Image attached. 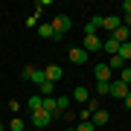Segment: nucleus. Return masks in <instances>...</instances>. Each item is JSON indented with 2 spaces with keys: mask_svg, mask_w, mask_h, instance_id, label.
<instances>
[{
  "mask_svg": "<svg viewBox=\"0 0 131 131\" xmlns=\"http://www.w3.org/2000/svg\"><path fill=\"white\" fill-rule=\"evenodd\" d=\"M24 79L35 82V84H44V82H47V76H44L41 67H35V64H24Z\"/></svg>",
  "mask_w": 131,
  "mask_h": 131,
  "instance_id": "f257e3e1",
  "label": "nucleus"
},
{
  "mask_svg": "<svg viewBox=\"0 0 131 131\" xmlns=\"http://www.w3.org/2000/svg\"><path fill=\"white\" fill-rule=\"evenodd\" d=\"M70 26H73V20L67 18V15H56V18H52V29H56L58 38L64 35V32H70Z\"/></svg>",
  "mask_w": 131,
  "mask_h": 131,
  "instance_id": "f03ea898",
  "label": "nucleus"
},
{
  "mask_svg": "<svg viewBox=\"0 0 131 131\" xmlns=\"http://www.w3.org/2000/svg\"><path fill=\"white\" fill-rule=\"evenodd\" d=\"M128 90H131V88H128V84H122L119 79H114L111 84H108V96H114V99H125Z\"/></svg>",
  "mask_w": 131,
  "mask_h": 131,
  "instance_id": "7ed1b4c3",
  "label": "nucleus"
},
{
  "mask_svg": "<svg viewBox=\"0 0 131 131\" xmlns=\"http://www.w3.org/2000/svg\"><path fill=\"white\" fill-rule=\"evenodd\" d=\"M29 117H32V125H35V128H47L50 122H52V117L44 111V108H41V111H35V114H29Z\"/></svg>",
  "mask_w": 131,
  "mask_h": 131,
  "instance_id": "20e7f679",
  "label": "nucleus"
},
{
  "mask_svg": "<svg viewBox=\"0 0 131 131\" xmlns=\"http://www.w3.org/2000/svg\"><path fill=\"white\" fill-rule=\"evenodd\" d=\"M93 76H96V82H114V73H111L108 64H96L93 67Z\"/></svg>",
  "mask_w": 131,
  "mask_h": 131,
  "instance_id": "39448f33",
  "label": "nucleus"
},
{
  "mask_svg": "<svg viewBox=\"0 0 131 131\" xmlns=\"http://www.w3.org/2000/svg\"><path fill=\"white\" fill-rule=\"evenodd\" d=\"M102 50V41H99V35H84V52H99Z\"/></svg>",
  "mask_w": 131,
  "mask_h": 131,
  "instance_id": "423d86ee",
  "label": "nucleus"
},
{
  "mask_svg": "<svg viewBox=\"0 0 131 131\" xmlns=\"http://www.w3.org/2000/svg\"><path fill=\"white\" fill-rule=\"evenodd\" d=\"M119 26H122L119 15H105L102 18V29H108V32H114V29H119Z\"/></svg>",
  "mask_w": 131,
  "mask_h": 131,
  "instance_id": "0eeeda50",
  "label": "nucleus"
},
{
  "mask_svg": "<svg viewBox=\"0 0 131 131\" xmlns=\"http://www.w3.org/2000/svg\"><path fill=\"white\" fill-rule=\"evenodd\" d=\"M102 18L105 15H93V18L88 20V26H84V35H96L99 29H102Z\"/></svg>",
  "mask_w": 131,
  "mask_h": 131,
  "instance_id": "6e6552de",
  "label": "nucleus"
},
{
  "mask_svg": "<svg viewBox=\"0 0 131 131\" xmlns=\"http://www.w3.org/2000/svg\"><path fill=\"white\" fill-rule=\"evenodd\" d=\"M44 76H47V82H52V84H56V82L61 79V76H64V70H61L58 64H50L47 70H44Z\"/></svg>",
  "mask_w": 131,
  "mask_h": 131,
  "instance_id": "1a4fd4ad",
  "label": "nucleus"
},
{
  "mask_svg": "<svg viewBox=\"0 0 131 131\" xmlns=\"http://www.w3.org/2000/svg\"><path fill=\"white\" fill-rule=\"evenodd\" d=\"M26 108H29V114H35V111H41V108H44V96H41V93H35V96H29V99H26Z\"/></svg>",
  "mask_w": 131,
  "mask_h": 131,
  "instance_id": "9d476101",
  "label": "nucleus"
},
{
  "mask_svg": "<svg viewBox=\"0 0 131 131\" xmlns=\"http://www.w3.org/2000/svg\"><path fill=\"white\" fill-rule=\"evenodd\" d=\"M70 61H73V64H84V61H88L84 47H73V50H70Z\"/></svg>",
  "mask_w": 131,
  "mask_h": 131,
  "instance_id": "9b49d317",
  "label": "nucleus"
},
{
  "mask_svg": "<svg viewBox=\"0 0 131 131\" xmlns=\"http://www.w3.org/2000/svg\"><path fill=\"white\" fill-rule=\"evenodd\" d=\"M38 35H41V38H50V41H58V35H56V29H52V24H41V26H38Z\"/></svg>",
  "mask_w": 131,
  "mask_h": 131,
  "instance_id": "f8f14e48",
  "label": "nucleus"
},
{
  "mask_svg": "<svg viewBox=\"0 0 131 131\" xmlns=\"http://www.w3.org/2000/svg\"><path fill=\"white\" fill-rule=\"evenodd\" d=\"M73 99H76V102H90V90L84 88V84H79V88L73 90Z\"/></svg>",
  "mask_w": 131,
  "mask_h": 131,
  "instance_id": "ddd939ff",
  "label": "nucleus"
},
{
  "mask_svg": "<svg viewBox=\"0 0 131 131\" xmlns=\"http://www.w3.org/2000/svg\"><path fill=\"white\" fill-rule=\"evenodd\" d=\"M108 119H111V117H108L105 108H96V111H93V125H105Z\"/></svg>",
  "mask_w": 131,
  "mask_h": 131,
  "instance_id": "4468645a",
  "label": "nucleus"
},
{
  "mask_svg": "<svg viewBox=\"0 0 131 131\" xmlns=\"http://www.w3.org/2000/svg\"><path fill=\"white\" fill-rule=\"evenodd\" d=\"M102 50L108 52V56H117V52H119V44L114 41V38H108V41H102Z\"/></svg>",
  "mask_w": 131,
  "mask_h": 131,
  "instance_id": "2eb2a0df",
  "label": "nucleus"
},
{
  "mask_svg": "<svg viewBox=\"0 0 131 131\" xmlns=\"http://www.w3.org/2000/svg\"><path fill=\"white\" fill-rule=\"evenodd\" d=\"M108 67H111V73H119L122 67H125V61H122L119 56H111V58H108Z\"/></svg>",
  "mask_w": 131,
  "mask_h": 131,
  "instance_id": "dca6fc26",
  "label": "nucleus"
},
{
  "mask_svg": "<svg viewBox=\"0 0 131 131\" xmlns=\"http://www.w3.org/2000/svg\"><path fill=\"white\" fill-rule=\"evenodd\" d=\"M117 56H119L122 61H128V58H131V41H128V44H119V52H117Z\"/></svg>",
  "mask_w": 131,
  "mask_h": 131,
  "instance_id": "f3484780",
  "label": "nucleus"
},
{
  "mask_svg": "<svg viewBox=\"0 0 131 131\" xmlns=\"http://www.w3.org/2000/svg\"><path fill=\"white\" fill-rule=\"evenodd\" d=\"M119 82L131 88V67H122V70H119Z\"/></svg>",
  "mask_w": 131,
  "mask_h": 131,
  "instance_id": "a211bd4d",
  "label": "nucleus"
},
{
  "mask_svg": "<svg viewBox=\"0 0 131 131\" xmlns=\"http://www.w3.org/2000/svg\"><path fill=\"white\" fill-rule=\"evenodd\" d=\"M38 90H41V96H52V82H44V84H38Z\"/></svg>",
  "mask_w": 131,
  "mask_h": 131,
  "instance_id": "6ab92c4d",
  "label": "nucleus"
},
{
  "mask_svg": "<svg viewBox=\"0 0 131 131\" xmlns=\"http://www.w3.org/2000/svg\"><path fill=\"white\" fill-rule=\"evenodd\" d=\"M108 84L111 82H96V96H108Z\"/></svg>",
  "mask_w": 131,
  "mask_h": 131,
  "instance_id": "aec40b11",
  "label": "nucleus"
},
{
  "mask_svg": "<svg viewBox=\"0 0 131 131\" xmlns=\"http://www.w3.org/2000/svg\"><path fill=\"white\" fill-rule=\"evenodd\" d=\"M76 131H93V122L84 119V122H79V125H76Z\"/></svg>",
  "mask_w": 131,
  "mask_h": 131,
  "instance_id": "412c9836",
  "label": "nucleus"
},
{
  "mask_svg": "<svg viewBox=\"0 0 131 131\" xmlns=\"http://www.w3.org/2000/svg\"><path fill=\"white\" fill-rule=\"evenodd\" d=\"M9 128H12V131H24V119H18V117H15V119H12V125H9Z\"/></svg>",
  "mask_w": 131,
  "mask_h": 131,
  "instance_id": "4be33fe9",
  "label": "nucleus"
},
{
  "mask_svg": "<svg viewBox=\"0 0 131 131\" xmlns=\"http://www.w3.org/2000/svg\"><path fill=\"white\" fill-rule=\"evenodd\" d=\"M119 12H122V15H131V0H122V6H119Z\"/></svg>",
  "mask_w": 131,
  "mask_h": 131,
  "instance_id": "5701e85b",
  "label": "nucleus"
},
{
  "mask_svg": "<svg viewBox=\"0 0 131 131\" xmlns=\"http://www.w3.org/2000/svg\"><path fill=\"white\" fill-rule=\"evenodd\" d=\"M122 105H125V108H131V90H128V96L122 99Z\"/></svg>",
  "mask_w": 131,
  "mask_h": 131,
  "instance_id": "b1692460",
  "label": "nucleus"
},
{
  "mask_svg": "<svg viewBox=\"0 0 131 131\" xmlns=\"http://www.w3.org/2000/svg\"><path fill=\"white\" fill-rule=\"evenodd\" d=\"M64 131H76V128H64Z\"/></svg>",
  "mask_w": 131,
  "mask_h": 131,
  "instance_id": "393cba45",
  "label": "nucleus"
},
{
  "mask_svg": "<svg viewBox=\"0 0 131 131\" xmlns=\"http://www.w3.org/2000/svg\"><path fill=\"white\" fill-rule=\"evenodd\" d=\"M0 131H3V125H0Z\"/></svg>",
  "mask_w": 131,
  "mask_h": 131,
  "instance_id": "a878e982",
  "label": "nucleus"
}]
</instances>
